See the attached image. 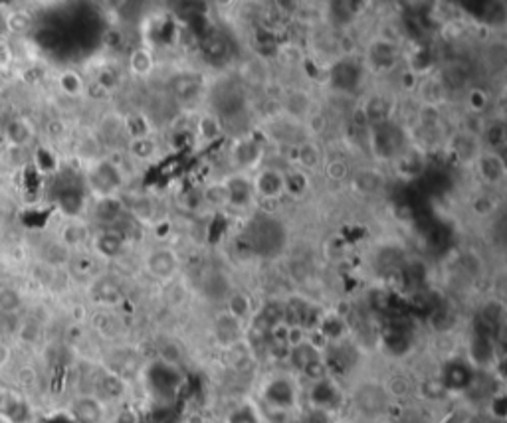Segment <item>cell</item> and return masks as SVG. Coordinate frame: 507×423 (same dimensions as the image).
Instances as JSON below:
<instances>
[{"mask_svg":"<svg viewBox=\"0 0 507 423\" xmlns=\"http://www.w3.org/2000/svg\"><path fill=\"white\" fill-rule=\"evenodd\" d=\"M121 184V176L115 171V166L111 164H101L99 169H95L94 173V188L101 194H110L111 190L117 188Z\"/></svg>","mask_w":507,"mask_h":423,"instance_id":"cell-1","label":"cell"},{"mask_svg":"<svg viewBox=\"0 0 507 423\" xmlns=\"http://www.w3.org/2000/svg\"><path fill=\"white\" fill-rule=\"evenodd\" d=\"M32 127L28 125V121H24V119H14V121H10L8 127H6V137H8V141L16 144V147H20V144H26V142L32 139Z\"/></svg>","mask_w":507,"mask_h":423,"instance_id":"cell-2","label":"cell"},{"mask_svg":"<svg viewBox=\"0 0 507 423\" xmlns=\"http://www.w3.org/2000/svg\"><path fill=\"white\" fill-rule=\"evenodd\" d=\"M258 190L268 198H276L284 190V178L273 171H268L258 178Z\"/></svg>","mask_w":507,"mask_h":423,"instance_id":"cell-3","label":"cell"},{"mask_svg":"<svg viewBox=\"0 0 507 423\" xmlns=\"http://www.w3.org/2000/svg\"><path fill=\"white\" fill-rule=\"evenodd\" d=\"M226 192H228V200H232L234 204H246L248 198H250V194H252V188H250V184H248L246 180L234 178V180L228 184Z\"/></svg>","mask_w":507,"mask_h":423,"instance_id":"cell-4","label":"cell"},{"mask_svg":"<svg viewBox=\"0 0 507 423\" xmlns=\"http://www.w3.org/2000/svg\"><path fill=\"white\" fill-rule=\"evenodd\" d=\"M32 26V18L28 12L24 10H12L8 18H6V28L14 34H24V32L30 30Z\"/></svg>","mask_w":507,"mask_h":423,"instance_id":"cell-5","label":"cell"},{"mask_svg":"<svg viewBox=\"0 0 507 423\" xmlns=\"http://www.w3.org/2000/svg\"><path fill=\"white\" fill-rule=\"evenodd\" d=\"M151 265H158L161 263V269L157 271V275L158 277H167V275H171L173 273V269H174V257L169 253V251H158V253H155L153 257H151V261H149Z\"/></svg>","mask_w":507,"mask_h":423,"instance_id":"cell-6","label":"cell"},{"mask_svg":"<svg viewBox=\"0 0 507 423\" xmlns=\"http://www.w3.org/2000/svg\"><path fill=\"white\" fill-rule=\"evenodd\" d=\"M482 173L486 174V178L491 182H497L504 176V164L499 162L497 157H488L482 160Z\"/></svg>","mask_w":507,"mask_h":423,"instance_id":"cell-7","label":"cell"},{"mask_svg":"<svg viewBox=\"0 0 507 423\" xmlns=\"http://www.w3.org/2000/svg\"><path fill=\"white\" fill-rule=\"evenodd\" d=\"M60 87L63 89V94L78 95L81 94L83 83H81V79H79V76L76 72H65L62 78H60Z\"/></svg>","mask_w":507,"mask_h":423,"instance_id":"cell-8","label":"cell"},{"mask_svg":"<svg viewBox=\"0 0 507 423\" xmlns=\"http://www.w3.org/2000/svg\"><path fill=\"white\" fill-rule=\"evenodd\" d=\"M319 151H317L313 144H303L300 151V162L305 166V169H311V166H315L317 160H319V155H317Z\"/></svg>","mask_w":507,"mask_h":423,"instance_id":"cell-9","label":"cell"},{"mask_svg":"<svg viewBox=\"0 0 507 423\" xmlns=\"http://www.w3.org/2000/svg\"><path fill=\"white\" fill-rule=\"evenodd\" d=\"M230 309H232V314L234 316H244V314L250 311V303L244 295H234L232 301H230Z\"/></svg>","mask_w":507,"mask_h":423,"instance_id":"cell-10","label":"cell"},{"mask_svg":"<svg viewBox=\"0 0 507 423\" xmlns=\"http://www.w3.org/2000/svg\"><path fill=\"white\" fill-rule=\"evenodd\" d=\"M117 248H119V239H117V237L105 235V237L101 239V250L105 251V253H115Z\"/></svg>","mask_w":507,"mask_h":423,"instance_id":"cell-11","label":"cell"},{"mask_svg":"<svg viewBox=\"0 0 507 423\" xmlns=\"http://www.w3.org/2000/svg\"><path fill=\"white\" fill-rule=\"evenodd\" d=\"M18 380H20L22 386H30V384H34V380H36V374H34L32 368H22L18 372Z\"/></svg>","mask_w":507,"mask_h":423,"instance_id":"cell-12","label":"cell"},{"mask_svg":"<svg viewBox=\"0 0 507 423\" xmlns=\"http://www.w3.org/2000/svg\"><path fill=\"white\" fill-rule=\"evenodd\" d=\"M347 174V169H345V164L343 162H333V164H329V176L331 178H343Z\"/></svg>","mask_w":507,"mask_h":423,"instance_id":"cell-13","label":"cell"},{"mask_svg":"<svg viewBox=\"0 0 507 423\" xmlns=\"http://www.w3.org/2000/svg\"><path fill=\"white\" fill-rule=\"evenodd\" d=\"M10 356H12L10 346H6L4 343H0V368H4V366L10 362Z\"/></svg>","mask_w":507,"mask_h":423,"instance_id":"cell-14","label":"cell"}]
</instances>
